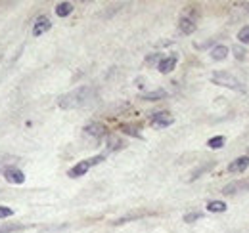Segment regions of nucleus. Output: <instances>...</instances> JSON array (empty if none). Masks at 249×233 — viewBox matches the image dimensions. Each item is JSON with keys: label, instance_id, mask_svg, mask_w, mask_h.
Returning a JSON list of instances; mask_svg holds the SVG:
<instances>
[{"label": "nucleus", "instance_id": "1", "mask_svg": "<svg viewBox=\"0 0 249 233\" xmlns=\"http://www.w3.org/2000/svg\"><path fill=\"white\" fill-rule=\"evenodd\" d=\"M94 94H96V90L92 86H79L75 88V90H71V92H67V94H63V96H60L58 105L62 109H79V107H85L92 100Z\"/></svg>", "mask_w": 249, "mask_h": 233}, {"label": "nucleus", "instance_id": "2", "mask_svg": "<svg viewBox=\"0 0 249 233\" xmlns=\"http://www.w3.org/2000/svg\"><path fill=\"white\" fill-rule=\"evenodd\" d=\"M211 81H213V84L230 88V90H234V92H242V90H244L242 81L236 79L234 75L226 73V71H217V73H213V75H211Z\"/></svg>", "mask_w": 249, "mask_h": 233}, {"label": "nucleus", "instance_id": "3", "mask_svg": "<svg viewBox=\"0 0 249 233\" xmlns=\"http://www.w3.org/2000/svg\"><path fill=\"white\" fill-rule=\"evenodd\" d=\"M104 161V155H98V157H92V159H87V161H81V163H77L69 172L67 176H71V178H79V176H85L89 172V168L94 166V165H98V163H102Z\"/></svg>", "mask_w": 249, "mask_h": 233}, {"label": "nucleus", "instance_id": "4", "mask_svg": "<svg viewBox=\"0 0 249 233\" xmlns=\"http://www.w3.org/2000/svg\"><path fill=\"white\" fill-rule=\"evenodd\" d=\"M2 174H4V178H6L10 183H16V185H19V183L25 182V174H23L19 168H16V166H6V168L2 170Z\"/></svg>", "mask_w": 249, "mask_h": 233}, {"label": "nucleus", "instance_id": "5", "mask_svg": "<svg viewBox=\"0 0 249 233\" xmlns=\"http://www.w3.org/2000/svg\"><path fill=\"white\" fill-rule=\"evenodd\" d=\"M249 189V180H236V182H230L222 187V193L224 195H234L238 191H248Z\"/></svg>", "mask_w": 249, "mask_h": 233}, {"label": "nucleus", "instance_id": "6", "mask_svg": "<svg viewBox=\"0 0 249 233\" xmlns=\"http://www.w3.org/2000/svg\"><path fill=\"white\" fill-rule=\"evenodd\" d=\"M150 122H152V126H156V128H165V126H171V124L175 122V118L169 115L167 111H159L156 115H152Z\"/></svg>", "mask_w": 249, "mask_h": 233}, {"label": "nucleus", "instance_id": "7", "mask_svg": "<svg viewBox=\"0 0 249 233\" xmlns=\"http://www.w3.org/2000/svg\"><path fill=\"white\" fill-rule=\"evenodd\" d=\"M249 168V157H238V159H234L230 165H228V172L230 174H242V172H246Z\"/></svg>", "mask_w": 249, "mask_h": 233}, {"label": "nucleus", "instance_id": "8", "mask_svg": "<svg viewBox=\"0 0 249 233\" xmlns=\"http://www.w3.org/2000/svg\"><path fill=\"white\" fill-rule=\"evenodd\" d=\"M52 27V21L46 17V16H40V17H36V21H35V25H33V34L35 36H40V34H44L46 31H50Z\"/></svg>", "mask_w": 249, "mask_h": 233}, {"label": "nucleus", "instance_id": "9", "mask_svg": "<svg viewBox=\"0 0 249 233\" xmlns=\"http://www.w3.org/2000/svg\"><path fill=\"white\" fill-rule=\"evenodd\" d=\"M83 130H85V134L90 136V138H104V136H106V126L100 124V122H89Z\"/></svg>", "mask_w": 249, "mask_h": 233}, {"label": "nucleus", "instance_id": "10", "mask_svg": "<svg viewBox=\"0 0 249 233\" xmlns=\"http://www.w3.org/2000/svg\"><path fill=\"white\" fill-rule=\"evenodd\" d=\"M177 56H169V58H163L159 63H157V69H159V73H163V75H167V73H171L175 67H177Z\"/></svg>", "mask_w": 249, "mask_h": 233}, {"label": "nucleus", "instance_id": "11", "mask_svg": "<svg viewBox=\"0 0 249 233\" xmlns=\"http://www.w3.org/2000/svg\"><path fill=\"white\" fill-rule=\"evenodd\" d=\"M178 29H180L182 34H192L196 31V19H192L188 16H182L180 21H178Z\"/></svg>", "mask_w": 249, "mask_h": 233}, {"label": "nucleus", "instance_id": "12", "mask_svg": "<svg viewBox=\"0 0 249 233\" xmlns=\"http://www.w3.org/2000/svg\"><path fill=\"white\" fill-rule=\"evenodd\" d=\"M167 96V92L165 90H152V92H146V94H142L140 96V100H144V101H157V100H163Z\"/></svg>", "mask_w": 249, "mask_h": 233}, {"label": "nucleus", "instance_id": "13", "mask_svg": "<svg viewBox=\"0 0 249 233\" xmlns=\"http://www.w3.org/2000/svg\"><path fill=\"white\" fill-rule=\"evenodd\" d=\"M71 12H73V4L71 2H60L56 6V16L58 17H67Z\"/></svg>", "mask_w": 249, "mask_h": 233}, {"label": "nucleus", "instance_id": "14", "mask_svg": "<svg viewBox=\"0 0 249 233\" xmlns=\"http://www.w3.org/2000/svg\"><path fill=\"white\" fill-rule=\"evenodd\" d=\"M226 56H228V48L226 46H215L211 50V58L215 61H222V59H226Z\"/></svg>", "mask_w": 249, "mask_h": 233}, {"label": "nucleus", "instance_id": "15", "mask_svg": "<svg viewBox=\"0 0 249 233\" xmlns=\"http://www.w3.org/2000/svg\"><path fill=\"white\" fill-rule=\"evenodd\" d=\"M123 146H124V142L119 136H109V138H107V149H109V151H117V149H121Z\"/></svg>", "mask_w": 249, "mask_h": 233}, {"label": "nucleus", "instance_id": "16", "mask_svg": "<svg viewBox=\"0 0 249 233\" xmlns=\"http://www.w3.org/2000/svg\"><path fill=\"white\" fill-rule=\"evenodd\" d=\"M207 210L209 212H226V203H222V201H209L207 203Z\"/></svg>", "mask_w": 249, "mask_h": 233}, {"label": "nucleus", "instance_id": "17", "mask_svg": "<svg viewBox=\"0 0 249 233\" xmlns=\"http://www.w3.org/2000/svg\"><path fill=\"white\" fill-rule=\"evenodd\" d=\"M215 166V163H207V165H201V166H197L192 174H190V180H196V178H199V174H203V172H207V170H211Z\"/></svg>", "mask_w": 249, "mask_h": 233}, {"label": "nucleus", "instance_id": "18", "mask_svg": "<svg viewBox=\"0 0 249 233\" xmlns=\"http://www.w3.org/2000/svg\"><path fill=\"white\" fill-rule=\"evenodd\" d=\"M19 230H23L21 224H4V226H0V233H14L19 232Z\"/></svg>", "mask_w": 249, "mask_h": 233}, {"label": "nucleus", "instance_id": "19", "mask_svg": "<svg viewBox=\"0 0 249 233\" xmlns=\"http://www.w3.org/2000/svg\"><path fill=\"white\" fill-rule=\"evenodd\" d=\"M222 144H224V138H222V136H215V138H211V140L207 142V146L211 147V149H220Z\"/></svg>", "mask_w": 249, "mask_h": 233}, {"label": "nucleus", "instance_id": "20", "mask_svg": "<svg viewBox=\"0 0 249 233\" xmlns=\"http://www.w3.org/2000/svg\"><path fill=\"white\" fill-rule=\"evenodd\" d=\"M238 38H240L244 44H249V25H246V27H242V29H240Z\"/></svg>", "mask_w": 249, "mask_h": 233}, {"label": "nucleus", "instance_id": "21", "mask_svg": "<svg viewBox=\"0 0 249 233\" xmlns=\"http://www.w3.org/2000/svg\"><path fill=\"white\" fill-rule=\"evenodd\" d=\"M232 50H234V56H236V59H244V58H246V50H244L240 44H236Z\"/></svg>", "mask_w": 249, "mask_h": 233}, {"label": "nucleus", "instance_id": "22", "mask_svg": "<svg viewBox=\"0 0 249 233\" xmlns=\"http://www.w3.org/2000/svg\"><path fill=\"white\" fill-rule=\"evenodd\" d=\"M12 214H14V210H12V208H8V206H0V220L10 218Z\"/></svg>", "mask_w": 249, "mask_h": 233}, {"label": "nucleus", "instance_id": "23", "mask_svg": "<svg viewBox=\"0 0 249 233\" xmlns=\"http://www.w3.org/2000/svg\"><path fill=\"white\" fill-rule=\"evenodd\" d=\"M199 218H201V212H192V214H186V216H184V222L192 224V222H196V220H199Z\"/></svg>", "mask_w": 249, "mask_h": 233}, {"label": "nucleus", "instance_id": "24", "mask_svg": "<svg viewBox=\"0 0 249 233\" xmlns=\"http://www.w3.org/2000/svg\"><path fill=\"white\" fill-rule=\"evenodd\" d=\"M240 6H242V8H244V10H246V12H249V2H242V4H240Z\"/></svg>", "mask_w": 249, "mask_h": 233}]
</instances>
